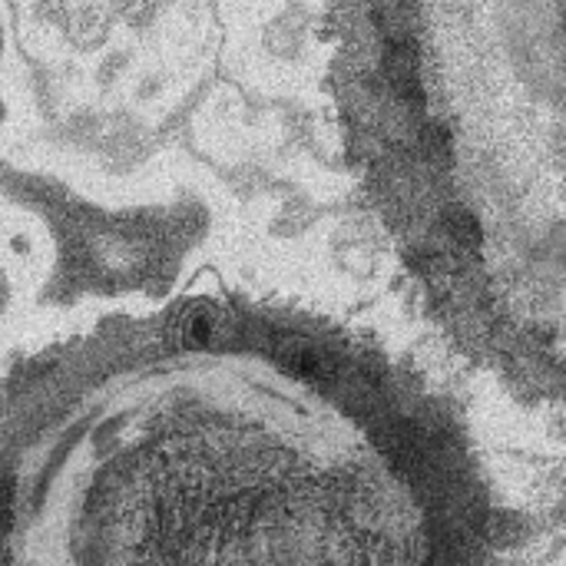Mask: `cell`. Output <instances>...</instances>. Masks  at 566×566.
Here are the masks:
<instances>
[{
    "label": "cell",
    "instance_id": "obj_1",
    "mask_svg": "<svg viewBox=\"0 0 566 566\" xmlns=\"http://www.w3.org/2000/svg\"><path fill=\"white\" fill-rule=\"evenodd\" d=\"M222 332V312L216 305H192L182 322H179V335L189 348H209Z\"/></svg>",
    "mask_w": 566,
    "mask_h": 566
},
{
    "label": "cell",
    "instance_id": "obj_2",
    "mask_svg": "<svg viewBox=\"0 0 566 566\" xmlns=\"http://www.w3.org/2000/svg\"><path fill=\"white\" fill-rule=\"evenodd\" d=\"M10 511H13V488L0 481V534H7L10 527Z\"/></svg>",
    "mask_w": 566,
    "mask_h": 566
}]
</instances>
